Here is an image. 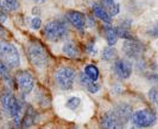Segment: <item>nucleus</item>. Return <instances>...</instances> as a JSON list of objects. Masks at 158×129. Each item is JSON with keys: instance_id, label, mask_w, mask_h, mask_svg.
Here are the masks:
<instances>
[{"instance_id": "25", "label": "nucleus", "mask_w": 158, "mask_h": 129, "mask_svg": "<svg viewBox=\"0 0 158 129\" xmlns=\"http://www.w3.org/2000/svg\"><path fill=\"white\" fill-rule=\"evenodd\" d=\"M86 88L89 92H92V94H95V92H98L99 90H100V85L98 84V83H95V82H89L87 85H86Z\"/></svg>"}, {"instance_id": "23", "label": "nucleus", "mask_w": 158, "mask_h": 129, "mask_svg": "<svg viewBox=\"0 0 158 129\" xmlns=\"http://www.w3.org/2000/svg\"><path fill=\"white\" fill-rule=\"evenodd\" d=\"M149 98L152 103H155L156 108H157V113H158V89L153 88L149 91Z\"/></svg>"}, {"instance_id": "12", "label": "nucleus", "mask_w": 158, "mask_h": 129, "mask_svg": "<svg viewBox=\"0 0 158 129\" xmlns=\"http://www.w3.org/2000/svg\"><path fill=\"white\" fill-rule=\"evenodd\" d=\"M67 19L69 20L74 27H76L77 30H83L86 27V18L83 16V13L77 12V11H69L67 13Z\"/></svg>"}, {"instance_id": "30", "label": "nucleus", "mask_w": 158, "mask_h": 129, "mask_svg": "<svg viewBox=\"0 0 158 129\" xmlns=\"http://www.w3.org/2000/svg\"><path fill=\"white\" fill-rule=\"evenodd\" d=\"M2 129H11V127H8V126H4V128Z\"/></svg>"}, {"instance_id": "14", "label": "nucleus", "mask_w": 158, "mask_h": 129, "mask_svg": "<svg viewBox=\"0 0 158 129\" xmlns=\"http://www.w3.org/2000/svg\"><path fill=\"white\" fill-rule=\"evenodd\" d=\"M93 11H94V14L96 16V18L102 20L103 23H106V24H111L112 23V17L100 4H94L93 5Z\"/></svg>"}, {"instance_id": "19", "label": "nucleus", "mask_w": 158, "mask_h": 129, "mask_svg": "<svg viewBox=\"0 0 158 129\" xmlns=\"http://www.w3.org/2000/svg\"><path fill=\"white\" fill-rule=\"evenodd\" d=\"M105 34H106V39L110 46H113L117 41H118V34H117V30L115 27L112 26H105Z\"/></svg>"}, {"instance_id": "17", "label": "nucleus", "mask_w": 158, "mask_h": 129, "mask_svg": "<svg viewBox=\"0 0 158 129\" xmlns=\"http://www.w3.org/2000/svg\"><path fill=\"white\" fill-rule=\"evenodd\" d=\"M0 78L5 82L6 85H8L10 88H13V81H12V76L10 73V68L1 61H0Z\"/></svg>"}, {"instance_id": "20", "label": "nucleus", "mask_w": 158, "mask_h": 129, "mask_svg": "<svg viewBox=\"0 0 158 129\" xmlns=\"http://www.w3.org/2000/svg\"><path fill=\"white\" fill-rule=\"evenodd\" d=\"M85 75H86L92 82H95V81H98L100 73H99V69H98L94 64H88L87 66L85 68Z\"/></svg>"}, {"instance_id": "26", "label": "nucleus", "mask_w": 158, "mask_h": 129, "mask_svg": "<svg viewBox=\"0 0 158 129\" xmlns=\"http://www.w3.org/2000/svg\"><path fill=\"white\" fill-rule=\"evenodd\" d=\"M148 33L150 34L151 37H153V38H157L158 37V23H156V24L153 25L152 27H151L150 30L148 31Z\"/></svg>"}, {"instance_id": "8", "label": "nucleus", "mask_w": 158, "mask_h": 129, "mask_svg": "<svg viewBox=\"0 0 158 129\" xmlns=\"http://www.w3.org/2000/svg\"><path fill=\"white\" fill-rule=\"evenodd\" d=\"M123 46L125 55L130 58H139L145 52V46L138 41H126Z\"/></svg>"}, {"instance_id": "15", "label": "nucleus", "mask_w": 158, "mask_h": 129, "mask_svg": "<svg viewBox=\"0 0 158 129\" xmlns=\"http://www.w3.org/2000/svg\"><path fill=\"white\" fill-rule=\"evenodd\" d=\"M62 52L69 58H79L81 55L80 49L73 43V41H67L62 48Z\"/></svg>"}, {"instance_id": "11", "label": "nucleus", "mask_w": 158, "mask_h": 129, "mask_svg": "<svg viewBox=\"0 0 158 129\" xmlns=\"http://www.w3.org/2000/svg\"><path fill=\"white\" fill-rule=\"evenodd\" d=\"M112 111L124 124H127V122L131 120L132 114H133L132 107L127 103H119L118 105L114 107V109Z\"/></svg>"}, {"instance_id": "29", "label": "nucleus", "mask_w": 158, "mask_h": 129, "mask_svg": "<svg viewBox=\"0 0 158 129\" xmlns=\"http://www.w3.org/2000/svg\"><path fill=\"white\" fill-rule=\"evenodd\" d=\"M130 129H140V128H139V127H137V126H135V124H133V126H132V127H131Z\"/></svg>"}, {"instance_id": "31", "label": "nucleus", "mask_w": 158, "mask_h": 129, "mask_svg": "<svg viewBox=\"0 0 158 129\" xmlns=\"http://www.w3.org/2000/svg\"><path fill=\"white\" fill-rule=\"evenodd\" d=\"M0 120H1V115H0Z\"/></svg>"}, {"instance_id": "2", "label": "nucleus", "mask_w": 158, "mask_h": 129, "mask_svg": "<svg viewBox=\"0 0 158 129\" xmlns=\"http://www.w3.org/2000/svg\"><path fill=\"white\" fill-rule=\"evenodd\" d=\"M1 104H2V108L8 116L15 119V127L19 128L20 123H22V119H20L22 103L17 100V97L12 92L7 91L1 97Z\"/></svg>"}, {"instance_id": "1", "label": "nucleus", "mask_w": 158, "mask_h": 129, "mask_svg": "<svg viewBox=\"0 0 158 129\" xmlns=\"http://www.w3.org/2000/svg\"><path fill=\"white\" fill-rule=\"evenodd\" d=\"M26 53L27 58L31 62L32 65H35L36 68H45L49 63V55H48L47 50L44 46L37 41H31L27 44L26 49Z\"/></svg>"}, {"instance_id": "3", "label": "nucleus", "mask_w": 158, "mask_h": 129, "mask_svg": "<svg viewBox=\"0 0 158 129\" xmlns=\"http://www.w3.org/2000/svg\"><path fill=\"white\" fill-rule=\"evenodd\" d=\"M0 61L10 69L18 68L20 64V56L17 48L7 41H0Z\"/></svg>"}, {"instance_id": "21", "label": "nucleus", "mask_w": 158, "mask_h": 129, "mask_svg": "<svg viewBox=\"0 0 158 129\" xmlns=\"http://www.w3.org/2000/svg\"><path fill=\"white\" fill-rule=\"evenodd\" d=\"M117 57V50L113 46H107L102 50V59L105 61H112Z\"/></svg>"}, {"instance_id": "13", "label": "nucleus", "mask_w": 158, "mask_h": 129, "mask_svg": "<svg viewBox=\"0 0 158 129\" xmlns=\"http://www.w3.org/2000/svg\"><path fill=\"white\" fill-rule=\"evenodd\" d=\"M35 119H36V113H35V109L32 108L31 105H27L26 111H25L23 119H22V123H20L22 128H23V129L30 128L32 124L35 123Z\"/></svg>"}, {"instance_id": "9", "label": "nucleus", "mask_w": 158, "mask_h": 129, "mask_svg": "<svg viewBox=\"0 0 158 129\" xmlns=\"http://www.w3.org/2000/svg\"><path fill=\"white\" fill-rule=\"evenodd\" d=\"M100 124L102 129H125V126L118 117L113 114V111H107L102 115Z\"/></svg>"}, {"instance_id": "10", "label": "nucleus", "mask_w": 158, "mask_h": 129, "mask_svg": "<svg viewBox=\"0 0 158 129\" xmlns=\"http://www.w3.org/2000/svg\"><path fill=\"white\" fill-rule=\"evenodd\" d=\"M113 70L115 75L121 80H126L131 76L132 73V64L127 61V59H121L119 58L115 61V63L113 65Z\"/></svg>"}, {"instance_id": "4", "label": "nucleus", "mask_w": 158, "mask_h": 129, "mask_svg": "<svg viewBox=\"0 0 158 129\" xmlns=\"http://www.w3.org/2000/svg\"><path fill=\"white\" fill-rule=\"evenodd\" d=\"M43 33L47 37L48 41H58L64 39L68 36L69 30L67 24L62 20H51L45 24Z\"/></svg>"}, {"instance_id": "16", "label": "nucleus", "mask_w": 158, "mask_h": 129, "mask_svg": "<svg viewBox=\"0 0 158 129\" xmlns=\"http://www.w3.org/2000/svg\"><path fill=\"white\" fill-rule=\"evenodd\" d=\"M102 2V6L108 13L110 16H117L120 11V4H119L117 0H101Z\"/></svg>"}, {"instance_id": "18", "label": "nucleus", "mask_w": 158, "mask_h": 129, "mask_svg": "<svg viewBox=\"0 0 158 129\" xmlns=\"http://www.w3.org/2000/svg\"><path fill=\"white\" fill-rule=\"evenodd\" d=\"M18 0H0V10L5 12H15L19 10Z\"/></svg>"}, {"instance_id": "22", "label": "nucleus", "mask_w": 158, "mask_h": 129, "mask_svg": "<svg viewBox=\"0 0 158 129\" xmlns=\"http://www.w3.org/2000/svg\"><path fill=\"white\" fill-rule=\"evenodd\" d=\"M80 104H81V100H80L79 97H70V98L67 101L65 107H67L68 109H70V110H76L80 107Z\"/></svg>"}, {"instance_id": "6", "label": "nucleus", "mask_w": 158, "mask_h": 129, "mask_svg": "<svg viewBox=\"0 0 158 129\" xmlns=\"http://www.w3.org/2000/svg\"><path fill=\"white\" fill-rule=\"evenodd\" d=\"M55 80L57 85L62 90H69L73 88L75 81V70L69 66H62L56 71Z\"/></svg>"}, {"instance_id": "7", "label": "nucleus", "mask_w": 158, "mask_h": 129, "mask_svg": "<svg viewBox=\"0 0 158 129\" xmlns=\"http://www.w3.org/2000/svg\"><path fill=\"white\" fill-rule=\"evenodd\" d=\"M16 82L23 94H30L35 88V78L26 70H20L16 73Z\"/></svg>"}, {"instance_id": "28", "label": "nucleus", "mask_w": 158, "mask_h": 129, "mask_svg": "<svg viewBox=\"0 0 158 129\" xmlns=\"http://www.w3.org/2000/svg\"><path fill=\"white\" fill-rule=\"evenodd\" d=\"M5 34V29L1 26V24H0V37H2Z\"/></svg>"}, {"instance_id": "24", "label": "nucleus", "mask_w": 158, "mask_h": 129, "mask_svg": "<svg viewBox=\"0 0 158 129\" xmlns=\"http://www.w3.org/2000/svg\"><path fill=\"white\" fill-rule=\"evenodd\" d=\"M30 26H31V29H33V30H38L40 26H42V19L38 16L33 17L31 19V22H30Z\"/></svg>"}, {"instance_id": "5", "label": "nucleus", "mask_w": 158, "mask_h": 129, "mask_svg": "<svg viewBox=\"0 0 158 129\" xmlns=\"http://www.w3.org/2000/svg\"><path fill=\"white\" fill-rule=\"evenodd\" d=\"M156 121H157V115L150 108L140 109L132 114V122L135 126L139 127V128L152 127L156 123Z\"/></svg>"}, {"instance_id": "27", "label": "nucleus", "mask_w": 158, "mask_h": 129, "mask_svg": "<svg viewBox=\"0 0 158 129\" xmlns=\"http://www.w3.org/2000/svg\"><path fill=\"white\" fill-rule=\"evenodd\" d=\"M6 20H7V17H6V14L0 10V24L6 23Z\"/></svg>"}]
</instances>
